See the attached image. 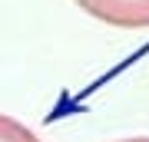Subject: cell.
Listing matches in <instances>:
<instances>
[{
  "label": "cell",
  "mask_w": 149,
  "mask_h": 142,
  "mask_svg": "<svg viewBox=\"0 0 149 142\" xmlns=\"http://www.w3.org/2000/svg\"><path fill=\"white\" fill-rule=\"evenodd\" d=\"M119 142H149V136H133V139H119Z\"/></svg>",
  "instance_id": "3957f363"
},
{
  "label": "cell",
  "mask_w": 149,
  "mask_h": 142,
  "mask_svg": "<svg viewBox=\"0 0 149 142\" xmlns=\"http://www.w3.org/2000/svg\"><path fill=\"white\" fill-rule=\"evenodd\" d=\"M0 142H40V136L33 129H27L20 119L0 112Z\"/></svg>",
  "instance_id": "7a4b0ae2"
},
{
  "label": "cell",
  "mask_w": 149,
  "mask_h": 142,
  "mask_svg": "<svg viewBox=\"0 0 149 142\" xmlns=\"http://www.w3.org/2000/svg\"><path fill=\"white\" fill-rule=\"evenodd\" d=\"M90 17L119 26V30H146L149 26V0H76Z\"/></svg>",
  "instance_id": "6da1fadb"
}]
</instances>
